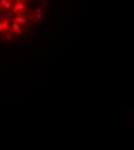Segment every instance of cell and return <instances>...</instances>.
<instances>
[{
    "mask_svg": "<svg viewBox=\"0 0 134 150\" xmlns=\"http://www.w3.org/2000/svg\"><path fill=\"white\" fill-rule=\"evenodd\" d=\"M49 0H0V43L12 44L39 26Z\"/></svg>",
    "mask_w": 134,
    "mask_h": 150,
    "instance_id": "6da1fadb",
    "label": "cell"
}]
</instances>
